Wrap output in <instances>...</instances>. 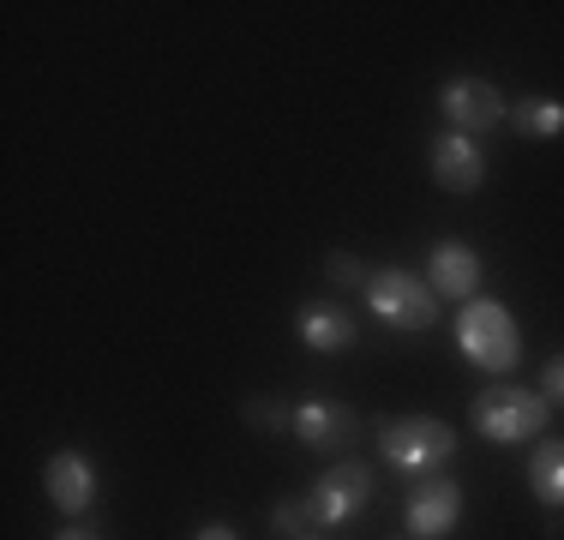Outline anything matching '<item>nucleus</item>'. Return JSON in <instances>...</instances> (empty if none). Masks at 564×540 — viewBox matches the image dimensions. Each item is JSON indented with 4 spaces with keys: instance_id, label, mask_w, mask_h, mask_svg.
<instances>
[{
    "instance_id": "aec40b11",
    "label": "nucleus",
    "mask_w": 564,
    "mask_h": 540,
    "mask_svg": "<svg viewBox=\"0 0 564 540\" xmlns=\"http://www.w3.org/2000/svg\"><path fill=\"white\" fill-rule=\"evenodd\" d=\"M61 540H97V534H85V529H73V534H61Z\"/></svg>"
},
{
    "instance_id": "dca6fc26",
    "label": "nucleus",
    "mask_w": 564,
    "mask_h": 540,
    "mask_svg": "<svg viewBox=\"0 0 564 540\" xmlns=\"http://www.w3.org/2000/svg\"><path fill=\"white\" fill-rule=\"evenodd\" d=\"M247 421H252V426H271V432H282V426L294 421V414L282 409V402H264V397H252V402H247Z\"/></svg>"
},
{
    "instance_id": "a211bd4d",
    "label": "nucleus",
    "mask_w": 564,
    "mask_h": 540,
    "mask_svg": "<svg viewBox=\"0 0 564 540\" xmlns=\"http://www.w3.org/2000/svg\"><path fill=\"white\" fill-rule=\"evenodd\" d=\"M330 277H337L343 289H348V282H360V264L348 259V252H337V259H330Z\"/></svg>"
},
{
    "instance_id": "7ed1b4c3",
    "label": "nucleus",
    "mask_w": 564,
    "mask_h": 540,
    "mask_svg": "<svg viewBox=\"0 0 564 540\" xmlns=\"http://www.w3.org/2000/svg\"><path fill=\"white\" fill-rule=\"evenodd\" d=\"M360 301L372 306V318L391 324V331H426V324L438 318L433 282H421L414 270H379V277H367Z\"/></svg>"
},
{
    "instance_id": "f3484780",
    "label": "nucleus",
    "mask_w": 564,
    "mask_h": 540,
    "mask_svg": "<svg viewBox=\"0 0 564 540\" xmlns=\"http://www.w3.org/2000/svg\"><path fill=\"white\" fill-rule=\"evenodd\" d=\"M541 397L546 402H564V355L546 360V378H541Z\"/></svg>"
},
{
    "instance_id": "6e6552de",
    "label": "nucleus",
    "mask_w": 564,
    "mask_h": 540,
    "mask_svg": "<svg viewBox=\"0 0 564 540\" xmlns=\"http://www.w3.org/2000/svg\"><path fill=\"white\" fill-rule=\"evenodd\" d=\"M433 181L445 186V193H475V186L487 181V156H480V144L468 139V132L433 139Z\"/></svg>"
},
{
    "instance_id": "6ab92c4d",
    "label": "nucleus",
    "mask_w": 564,
    "mask_h": 540,
    "mask_svg": "<svg viewBox=\"0 0 564 540\" xmlns=\"http://www.w3.org/2000/svg\"><path fill=\"white\" fill-rule=\"evenodd\" d=\"M198 540H240V534L228 529V522H210V529H198Z\"/></svg>"
},
{
    "instance_id": "2eb2a0df",
    "label": "nucleus",
    "mask_w": 564,
    "mask_h": 540,
    "mask_svg": "<svg viewBox=\"0 0 564 540\" xmlns=\"http://www.w3.org/2000/svg\"><path fill=\"white\" fill-rule=\"evenodd\" d=\"M271 529H282V534H313V517H306V505H276L271 510Z\"/></svg>"
},
{
    "instance_id": "1a4fd4ad",
    "label": "nucleus",
    "mask_w": 564,
    "mask_h": 540,
    "mask_svg": "<svg viewBox=\"0 0 564 540\" xmlns=\"http://www.w3.org/2000/svg\"><path fill=\"white\" fill-rule=\"evenodd\" d=\"M289 426H294V439L313 444V451H343V444L355 439V414H348L343 402H330V397H306Z\"/></svg>"
},
{
    "instance_id": "20e7f679",
    "label": "nucleus",
    "mask_w": 564,
    "mask_h": 540,
    "mask_svg": "<svg viewBox=\"0 0 564 540\" xmlns=\"http://www.w3.org/2000/svg\"><path fill=\"white\" fill-rule=\"evenodd\" d=\"M546 426V397L534 390H517V385H492L475 397V432L492 444H517V439H534Z\"/></svg>"
},
{
    "instance_id": "ddd939ff",
    "label": "nucleus",
    "mask_w": 564,
    "mask_h": 540,
    "mask_svg": "<svg viewBox=\"0 0 564 540\" xmlns=\"http://www.w3.org/2000/svg\"><path fill=\"white\" fill-rule=\"evenodd\" d=\"M529 486L541 493V505L564 510V439H553V444H541V451H534V463H529Z\"/></svg>"
},
{
    "instance_id": "9d476101",
    "label": "nucleus",
    "mask_w": 564,
    "mask_h": 540,
    "mask_svg": "<svg viewBox=\"0 0 564 540\" xmlns=\"http://www.w3.org/2000/svg\"><path fill=\"white\" fill-rule=\"evenodd\" d=\"M43 486H48V498H55L66 517H85L90 498H97V468H90L78 451H55L48 468H43Z\"/></svg>"
},
{
    "instance_id": "f8f14e48",
    "label": "nucleus",
    "mask_w": 564,
    "mask_h": 540,
    "mask_svg": "<svg viewBox=\"0 0 564 540\" xmlns=\"http://www.w3.org/2000/svg\"><path fill=\"white\" fill-rule=\"evenodd\" d=\"M301 343L313 348V355H343V348L355 343V318L337 313V306H306L301 313Z\"/></svg>"
},
{
    "instance_id": "4be33fe9",
    "label": "nucleus",
    "mask_w": 564,
    "mask_h": 540,
    "mask_svg": "<svg viewBox=\"0 0 564 540\" xmlns=\"http://www.w3.org/2000/svg\"><path fill=\"white\" fill-rule=\"evenodd\" d=\"M409 540H414V534H409Z\"/></svg>"
},
{
    "instance_id": "4468645a",
    "label": "nucleus",
    "mask_w": 564,
    "mask_h": 540,
    "mask_svg": "<svg viewBox=\"0 0 564 540\" xmlns=\"http://www.w3.org/2000/svg\"><path fill=\"white\" fill-rule=\"evenodd\" d=\"M510 120H517V132H529V139H553V132H564V102H553V97H522Z\"/></svg>"
},
{
    "instance_id": "f03ea898",
    "label": "nucleus",
    "mask_w": 564,
    "mask_h": 540,
    "mask_svg": "<svg viewBox=\"0 0 564 540\" xmlns=\"http://www.w3.org/2000/svg\"><path fill=\"white\" fill-rule=\"evenodd\" d=\"M379 451L384 463L402 468V475H426V468H445L456 451V432L433 414H402V421L379 426Z\"/></svg>"
},
{
    "instance_id": "412c9836",
    "label": "nucleus",
    "mask_w": 564,
    "mask_h": 540,
    "mask_svg": "<svg viewBox=\"0 0 564 540\" xmlns=\"http://www.w3.org/2000/svg\"><path fill=\"white\" fill-rule=\"evenodd\" d=\"M301 540H313V534H301Z\"/></svg>"
},
{
    "instance_id": "0eeeda50",
    "label": "nucleus",
    "mask_w": 564,
    "mask_h": 540,
    "mask_svg": "<svg viewBox=\"0 0 564 540\" xmlns=\"http://www.w3.org/2000/svg\"><path fill=\"white\" fill-rule=\"evenodd\" d=\"M438 108L451 115L456 132H487V127H499V120H505V97L487 85V78H456V85H445Z\"/></svg>"
},
{
    "instance_id": "423d86ee",
    "label": "nucleus",
    "mask_w": 564,
    "mask_h": 540,
    "mask_svg": "<svg viewBox=\"0 0 564 540\" xmlns=\"http://www.w3.org/2000/svg\"><path fill=\"white\" fill-rule=\"evenodd\" d=\"M463 517V486L456 480H421L409 493V534L414 540H445Z\"/></svg>"
},
{
    "instance_id": "f257e3e1",
    "label": "nucleus",
    "mask_w": 564,
    "mask_h": 540,
    "mask_svg": "<svg viewBox=\"0 0 564 540\" xmlns=\"http://www.w3.org/2000/svg\"><path fill=\"white\" fill-rule=\"evenodd\" d=\"M456 343H463L468 367H480V372H510L522 360L517 318L499 301H468L463 318H456Z\"/></svg>"
},
{
    "instance_id": "39448f33",
    "label": "nucleus",
    "mask_w": 564,
    "mask_h": 540,
    "mask_svg": "<svg viewBox=\"0 0 564 540\" xmlns=\"http://www.w3.org/2000/svg\"><path fill=\"white\" fill-rule=\"evenodd\" d=\"M367 498H372V475H367V468H360V463H337L325 480L313 486L306 517H313V529H337V522H348Z\"/></svg>"
},
{
    "instance_id": "9b49d317",
    "label": "nucleus",
    "mask_w": 564,
    "mask_h": 540,
    "mask_svg": "<svg viewBox=\"0 0 564 540\" xmlns=\"http://www.w3.org/2000/svg\"><path fill=\"white\" fill-rule=\"evenodd\" d=\"M480 282V259L463 247V240H438L433 247V294H445V301H468Z\"/></svg>"
}]
</instances>
